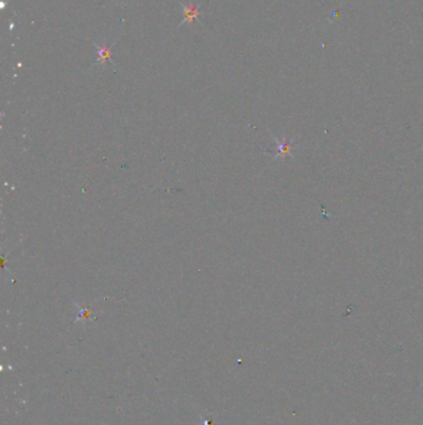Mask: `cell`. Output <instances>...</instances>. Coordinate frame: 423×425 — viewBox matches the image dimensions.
<instances>
[{
    "label": "cell",
    "instance_id": "obj_1",
    "mask_svg": "<svg viewBox=\"0 0 423 425\" xmlns=\"http://www.w3.org/2000/svg\"><path fill=\"white\" fill-rule=\"evenodd\" d=\"M182 9H184V20L182 24L187 23L189 25H194L195 21L197 20V16H199V6L195 3H189L187 5L181 4Z\"/></svg>",
    "mask_w": 423,
    "mask_h": 425
},
{
    "label": "cell",
    "instance_id": "obj_2",
    "mask_svg": "<svg viewBox=\"0 0 423 425\" xmlns=\"http://www.w3.org/2000/svg\"><path fill=\"white\" fill-rule=\"evenodd\" d=\"M94 46H96L97 54H98V58H97V63L101 64V65H103L104 67H106L107 64L112 63L111 46H108V45H107L106 42H104V44H102V45L94 44Z\"/></svg>",
    "mask_w": 423,
    "mask_h": 425
},
{
    "label": "cell",
    "instance_id": "obj_3",
    "mask_svg": "<svg viewBox=\"0 0 423 425\" xmlns=\"http://www.w3.org/2000/svg\"><path fill=\"white\" fill-rule=\"evenodd\" d=\"M277 154L274 156V159L277 158H284L287 156H291L292 152V143H293V139L291 142H287L286 138H283V141L279 142L277 138Z\"/></svg>",
    "mask_w": 423,
    "mask_h": 425
}]
</instances>
